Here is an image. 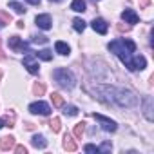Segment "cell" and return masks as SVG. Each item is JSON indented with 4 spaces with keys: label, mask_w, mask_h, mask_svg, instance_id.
Returning a JSON list of instances; mask_svg holds the SVG:
<instances>
[{
    "label": "cell",
    "mask_w": 154,
    "mask_h": 154,
    "mask_svg": "<svg viewBox=\"0 0 154 154\" xmlns=\"http://www.w3.org/2000/svg\"><path fill=\"white\" fill-rule=\"evenodd\" d=\"M107 47H109L111 53H114L122 60V63L129 71H134V56H132V53L136 51V44L132 40H129V38H118V40H112Z\"/></svg>",
    "instance_id": "2"
},
{
    "label": "cell",
    "mask_w": 154,
    "mask_h": 154,
    "mask_svg": "<svg viewBox=\"0 0 154 154\" xmlns=\"http://www.w3.org/2000/svg\"><path fill=\"white\" fill-rule=\"evenodd\" d=\"M149 2H150V0H141V4H140V6H141V8H147Z\"/></svg>",
    "instance_id": "32"
},
{
    "label": "cell",
    "mask_w": 154,
    "mask_h": 154,
    "mask_svg": "<svg viewBox=\"0 0 154 154\" xmlns=\"http://www.w3.org/2000/svg\"><path fill=\"white\" fill-rule=\"evenodd\" d=\"M8 44H9V49H13L15 53H27L29 51V45L22 40V38H18V36H11L9 40H8Z\"/></svg>",
    "instance_id": "7"
},
{
    "label": "cell",
    "mask_w": 154,
    "mask_h": 154,
    "mask_svg": "<svg viewBox=\"0 0 154 154\" xmlns=\"http://www.w3.org/2000/svg\"><path fill=\"white\" fill-rule=\"evenodd\" d=\"M93 118L102 125V129L103 131H107V132H114L116 129H118V125H116V122H112L111 118H107V116H103V114H93Z\"/></svg>",
    "instance_id": "5"
},
{
    "label": "cell",
    "mask_w": 154,
    "mask_h": 154,
    "mask_svg": "<svg viewBox=\"0 0 154 154\" xmlns=\"http://www.w3.org/2000/svg\"><path fill=\"white\" fill-rule=\"evenodd\" d=\"M98 149H100V152H111V149H112V147H111V143H109V141H103V143H102V147H98Z\"/></svg>",
    "instance_id": "28"
},
{
    "label": "cell",
    "mask_w": 154,
    "mask_h": 154,
    "mask_svg": "<svg viewBox=\"0 0 154 154\" xmlns=\"http://www.w3.org/2000/svg\"><path fill=\"white\" fill-rule=\"evenodd\" d=\"M36 56L42 58V60H45V62H49V60H53V51H49V49H42V51L36 53Z\"/></svg>",
    "instance_id": "19"
},
{
    "label": "cell",
    "mask_w": 154,
    "mask_h": 154,
    "mask_svg": "<svg viewBox=\"0 0 154 154\" xmlns=\"http://www.w3.org/2000/svg\"><path fill=\"white\" fill-rule=\"evenodd\" d=\"M29 111H31L33 114H42V116H49V114H51L49 103H45V102H42V100L31 103V105H29Z\"/></svg>",
    "instance_id": "6"
},
{
    "label": "cell",
    "mask_w": 154,
    "mask_h": 154,
    "mask_svg": "<svg viewBox=\"0 0 154 154\" xmlns=\"http://www.w3.org/2000/svg\"><path fill=\"white\" fill-rule=\"evenodd\" d=\"M9 9H13V11L18 13V15H24V13H26V8H24L22 4H18V2H11V4H9Z\"/></svg>",
    "instance_id": "22"
},
{
    "label": "cell",
    "mask_w": 154,
    "mask_h": 154,
    "mask_svg": "<svg viewBox=\"0 0 154 154\" xmlns=\"http://www.w3.org/2000/svg\"><path fill=\"white\" fill-rule=\"evenodd\" d=\"M94 91L100 94V100L116 105V107H136L138 105V96L125 89V87H116V85H96Z\"/></svg>",
    "instance_id": "1"
},
{
    "label": "cell",
    "mask_w": 154,
    "mask_h": 154,
    "mask_svg": "<svg viewBox=\"0 0 154 154\" xmlns=\"http://www.w3.org/2000/svg\"><path fill=\"white\" fill-rule=\"evenodd\" d=\"M51 102H53L54 107H63V98H62L58 93H53V94H51Z\"/></svg>",
    "instance_id": "21"
},
{
    "label": "cell",
    "mask_w": 154,
    "mask_h": 154,
    "mask_svg": "<svg viewBox=\"0 0 154 154\" xmlns=\"http://www.w3.org/2000/svg\"><path fill=\"white\" fill-rule=\"evenodd\" d=\"M63 147H65L67 150H71V152L78 149V145H76V141H74V140H72V138H71L69 134H65V138H63Z\"/></svg>",
    "instance_id": "15"
},
{
    "label": "cell",
    "mask_w": 154,
    "mask_h": 154,
    "mask_svg": "<svg viewBox=\"0 0 154 154\" xmlns=\"http://www.w3.org/2000/svg\"><path fill=\"white\" fill-rule=\"evenodd\" d=\"M35 22H36V26H38L40 29H44V31H47V29H51V27H53L51 15H38V17L35 18Z\"/></svg>",
    "instance_id": "9"
},
{
    "label": "cell",
    "mask_w": 154,
    "mask_h": 154,
    "mask_svg": "<svg viewBox=\"0 0 154 154\" xmlns=\"http://www.w3.org/2000/svg\"><path fill=\"white\" fill-rule=\"evenodd\" d=\"M15 147V138L13 136H2L0 138V149L2 150H11Z\"/></svg>",
    "instance_id": "12"
},
{
    "label": "cell",
    "mask_w": 154,
    "mask_h": 154,
    "mask_svg": "<svg viewBox=\"0 0 154 154\" xmlns=\"http://www.w3.org/2000/svg\"><path fill=\"white\" fill-rule=\"evenodd\" d=\"M22 63H24V67H26V69H27L31 74H38V71H40V65H38V62H36V54H35L33 51H27V54L24 56Z\"/></svg>",
    "instance_id": "4"
},
{
    "label": "cell",
    "mask_w": 154,
    "mask_h": 154,
    "mask_svg": "<svg viewBox=\"0 0 154 154\" xmlns=\"http://www.w3.org/2000/svg\"><path fill=\"white\" fill-rule=\"evenodd\" d=\"M26 2H27V4H31V6H38L42 0H26Z\"/></svg>",
    "instance_id": "31"
},
{
    "label": "cell",
    "mask_w": 154,
    "mask_h": 154,
    "mask_svg": "<svg viewBox=\"0 0 154 154\" xmlns=\"http://www.w3.org/2000/svg\"><path fill=\"white\" fill-rule=\"evenodd\" d=\"M93 2H98V0H93Z\"/></svg>",
    "instance_id": "35"
},
{
    "label": "cell",
    "mask_w": 154,
    "mask_h": 154,
    "mask_svg": "<svg viewBox=\"0 0 154 154\" xmlns=\"http://www.w3.org/2000/svg\"><path fill=\"white\" fill-rule=\"evenodd\" d=\"M51 2H63V0H51Z\"/></svg>",
    "instance_id": "34"
},
{
    "label": "cell",
    "mask_w": 154,
    "mask_h": 154,
    "mask_svg": "<svg viewBox=\"0 0 154 154\" xmlns=\"http://www.w3.org/2000/svg\"><path fill=\"white\" fill-rule=\"evenodd\" d=\"M15 123V116L13 114H6L4 118H0V129L2 127H13Z\"/></svg>",
    "instance_id": "17"
},
{
    "label": "cell",
    "mask_w": 154,
    "mask_h": 154,
    "mask_svg": "<svg viewBox=\"0 0 154 154\" xmlns=\"http://www.w3.org/2000/svg\"><path fill=\"white\" fill-rule=\"evenodd\" d=\"M54 49H56V53L62 54V56H67V54L71 53V47H69L65 42H62V40H58V42L54 44Z\"/></svg>",
    "instance_id": "13"
},
{
    "label": "cell",
    "mask_w": 154,
    "mask_h": 154,
    "mask_svg": "<svg viewBox=\"0 0 154 154\" xmlns=\"http://www.w3.org/2000/svg\"><path fill=\"white\" fill-rule=\"evenodd\" d=\"M72 27H74V31L82 33V31L85 29V22H84L82 18H74V20H72Z\"/></svg>",
    "instance_id": "20"
},
{
    "label": "cell",
    "mask_w": 154,
    "mask_h": 154,
    "mask_svg": "<svg viewBox=\"0 0 154 154\" xmlns=\"http://www.w3.org/2000/svg\"><path fill=\"white\" fill-rule=\"evenodd\" d=\"M84 129H85V123L82 122V123H76L74 125V131H72V134L76 136V138H82V134H84Z\"/></svg>",
    "instance_id": "23"
},
{
    "label": "cell",
    "mask_w": 154,
    "mask_h": 154,
    "mask_svg": "<svg viewBox=\"0 0 154 154\" xmlns=\"http://www.w3.org/2000/svg\"><path fill=\"white\" fill-rule=\"evenodd\" d=\"M122 18H123L127 24H131V26L138 24V20H140V17H138L136 11H132V9H125V11L122 13Z\"/></svg>",
    "instance_id": "11"
},
{
    "label": "cell",
    "mask_w": 154,
    "mask_h": 154,
    "mask_svg": "<svg viewBox=\"0 0 154 154\" xmlns=\"http://www.w3.org/2000/svg\"><path fill=\"white\" fill-rule=\"evenodd\" d=\"M9 22H11V15H9V13H6V11H0V29L6 27Z\"/></svg>",
    "instance_id": "18"
},
{
    "label": "cell",
    "mask_w": 154,
    "mask_h": 154,
    "mask_svg": "<svg viewBox=\"0 0 154 154\" xmlns=\"http://www.w3.org/2000/svg\"><path fill=\"white\" fill-rule=\"evenodd\" d=\"M15 152H18V154H26V147H24V145H17V147H15Z\"/></svg>",
    "instance_id": "30"
},
{
    "label": "cell",
    "mask_w": 154,
    "mask_h": 154,
    "mask_svg": "<svg viewBox=\"0 0 154 154\" xmlns=\"http://www.w3.org/2000/svg\"><path fill=\"white\" fill-rule=\"evenodd\" d=\"M53 78H54L56 84H58L60 87H63V89H72V87L76 85L74 74H72L69 69H65V67H58V69H54V71H53Z\"/></svg>",
    "instance_id": "3"
},
{
    "label": "cell",
    "mask_w": 154,
    "mask_h": 154,
    "mask_svg": "<svg viewBox=\"0 0 154 154\" xmlns=\"http://www.w3.org/2000/svg\"><path fill=\"white\" fill-rule=\"evenodd\" d=\"M152 96H145L141 100V105H143V116L147 118V122H152L154 120V114H152Z\"/></svg>",
    "instance_id": "8"
},
{
    "label": "cell",
    "mask_w": 154,
    "mask_h": 154,
    "mask_svg": "<svg viewBox=\"0 0 154 154\" xmlns=\"http://www.w3.org/2000/svg\"><path fill=\"white\" fill-rule=\"evenodd\" d=\"M0 60H4V53H2V49H0Z\"/></svg>",
    "instance_id": "33"
},
{
    "label": "cell",
    "mask_w": 154,
    "mask_h": 154,
    "mask_svg": "<svg viewBox=\"0 0 154 154\" xmlns=\"http://www.w3.org/2000/svg\"><path fill=\"white\" fill-rule=\"evenodd\" d=\"M31 42H33V44H47V36H44V35H35V36L31 38Z\"/></svg>",
    "instance_id": "25"
},
{
    "label": "cell",
    "mask_w": 154,
    "mask_h": 154,
    "mask_svg": "<svg viewBox=\"0 0 154 154\" xmlns=\"http://www.w3.org/2000/svg\"><path fill=\"white\" fill-rule=\"evenodd\" d=\"M49 125H51V131L53 132H60V118H53Z\"/></svg>",
    "instance_id": "26"
},
{
    "label": "cell",
    "mask_w": 154,
    "mask_h": 154,
    "mask_svg": "<svg viewBox=\"0 0 154 154\" xmlns=\"http://www.w3.org/2000/svg\"><path fill=\"white\" fill-rule=\"evenodd\" d=\"M31 143H33V147H36V149H44L45 145H47V141H45V138L44 136H33V140H31Z\"/></svg>",
    "instance_id": "16"
},
{
    "label": "cell",
    "mask_w": 154,
    "mask_h": 154,
    "mask_svg": "<svg viewBox=\"0 0 154 154\" xmlns=\"http://www.w3.org/2000/svg\"><path fill=\"white\" fill-rule=\"evenodd\" d=\"M91 26H93V29H94L96 33H100V35H105V33L109 31V26H107V22H105L103 18H94V20L91 22Z\"/></svg>",
    "instance_id": "10"
},
{
    "label": "cell",
    "mask_w": 154,
    "mask_h": 154,
    "mask_svg": "<svg viewBox=\"0 0 154 154\" xmlns=\"http://www.w3.org/2000/svg\"><path fill=\"white\" fill-rule=\"evenodd\" d=\"M84 149H85V152H96V154L100 152V149H98L96 145H91V143H89V145H85Z\"/></svg>",
    "instance_id": "29"
},
{
    "label": "cell",
    "mask_w": 154,
    "mask_h": 154,
    "mask_svg": "<svg viewBox=\"0 0 154 154\" xmlns=\"http://www.w3.org/2000/svg\"><path fill=\"white\" fill-rule=\"evenodd\" d=\"M63 112L69 114V116H76V114H78V109H76L74 105H65L63 107Z\"/></svg>",
    "instance_id": "24"
},
{
    "label": "cell",
    "mask_w": 154,
    "mask_h": 154,
    "mask_svg": "<svg viewBox=\"0 0 154 154\" xmlns=\"http://www.w3.org/2000/svg\"><path fill=\"white\" fill-rule=\"evenodd\" d=\"M71 9L76 11V13H84L85 11V0H72Z\"/></svg>",
    "instance_id": "14"
},
{
    "label": "cell",
    "mask_w": 154,
    "mask_h": 154,
    "mask_svg": "<svg viewBox=\"0 0 154 154\" xmlns=\"http://www.w3.org/2000/svg\"><path fill=\"white\" fill-rule=\"evenodd\" d=\"M33 91H35V94H38V96H42V94L45 93V85H44V84H35V87H33Z\"/></svg>",
    "instance_id": "27"
}]
</instances>
